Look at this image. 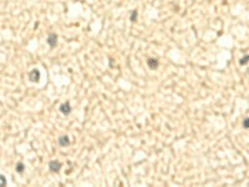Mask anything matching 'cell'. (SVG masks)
<instances>
[{"mask_svg": "<svg viewBox=\"0 0 249 187\" xmlns=\"http://www.w3.org/2000/svg\"><path fill=\"white\" fill-rule=\"evenodd\" d=\"M62 167V165L61 162H59V161H51V162L49 163V170L51 171V172H59V171L61 170Z\"/></svg>", "mask_w": 249, "mask_h": 187, "instance_id": "1", "label": "cell"}, {"mask_svg": "<svg viewBox=\"0 0 249 187\" xmlns=\"http://www.w3.org/2000/svg\"><path fill=\"white\" fill-rule=\"evenodd\" d=\"M29 79H30V81H33V82H38L40 80V71L36 70V69L31 70L30 74H29Z\"/></svg>", "mask_w": 249, "mask_h": 187, "instance_id": "2", "label": "cell"}, {"mask_svg": "<svg viewBox=\"0 0 249 187\" xmlns=\"http://www.w3.org/2000/svg\"><path fill=\"white\" fill-rule=\"evenodd\" d=\"M60 111L63 113V115H68V113L71 112V106H70V102H63V103H61L60 105Z\"/></svg>", "mask_w": 249, "mask_h": 187, "instance_id": "3", "label": "cell"}, {"mask_svg": "<svg viewBox=\"0 0 249 187\" xmlns=\"http://www.w3.org/2000/svg\"><path fill=\"white\" fill-rule=\"evenodd\" d=\"M57 142H59L60 146L65 147V146H68V145H70V138H68V136H66V135H63V136H60L59 137Z\"/></svg>", "mask_w": 249, "mask_h": 187, "instance_id": "4", "label": "cell"}, {"mask_svg": "<svg viewBox=\"0 0 249 187\" xmlns=\"http://www.w3.org/2000/svg\"><path fill=\"white\" fill-rule=\"evenodd\" d=\"M57 43V35L56 34H50L49 36H47V44H49L51 48H54V46L56 45Z\"/></svg>", "mask_w": 249, "mask_h": 187, "instance_id": "5", "label": "cell"}, {"mask_svg": "<svg viewBox=\"0 0 249 187\" xmlns=\"http://www.w3.org/2000/svg\"><path fill=\"white\" fill-rule=\"evenodd\" d=\"M158 64H160V62H158V60L157 59H155V58H150L147 60V65L150 66V69H157L158 67Z\"/></svg>", "mask_w": 249, "mask_h": 187, "instance_id": "6", "label": "cell"}, {"mask_svg": "<svg viewBox=\"0 0 249 187\" xmlns=\"http://www.w3.org/2000/svg\"><path fill=\"white\" fill-rule=\"evenodd\" d=\"M15 170H16V172L18 173H23L24 172V170H25V166L21 163V162H18V165L15 166Z\"/></svg>", "mask_w": 249, "mask_h": 187, "instance_id": "7", "label": "cell"}, {"mask_svg": "<svg viewBox=\"0 0 249 187\" xmlns=\"http://www.w3.org/2000/svg\"><path fill=\"white\" fill-rule=\"evenodd\" d=\"M248 61H249V55H245L244 58H242L239 60V64L240 65H245V64H248Z\"/></svg>", "mask_w": 249, "mask_h": 187, "instance_id": "8", "label": "cell"}, {"mask_svg": "<svg viewBox=\"0 0 249 187\" xmlns=\"http://www.w3.org/2000/svg\"><path fill=\"white\" fill-rule=\"evenodd\" d=\"M242 125H243V127H244V128H249V117H245L244 120H243Z\"/></svg>", "mask_w": 249, "mask_h": 187, "instance_id": "9", "label": "cell"}, {"mask_svg": "<svg viewBox=\"0 0 249 187\" xmlns=\"http://www.w3.org/2000/svg\"><path fill=\"white\" fill-rule=\"evenodd\" d=\"M137 20V11H132L131 13V21H136Z\"/></svg>", "mask_w": 249, "mask_h": 187, "instance_id": "10", "label": "cell"}, {"mask_svg": "<svg viewBox=\"0 0 249 187\" xmlns=\"http://www.w3.org/2000/svg\"><path fill=\"white\" fill-rule=\"evenodd\" d=\"M0 180H1V186H5V185H6V180L4 178V176H3V175L0 176Z\"/></svg>", "mask_w": 249, "mask_h": 187, "instance_id": "11", "label": "cell"}]
</instances>
